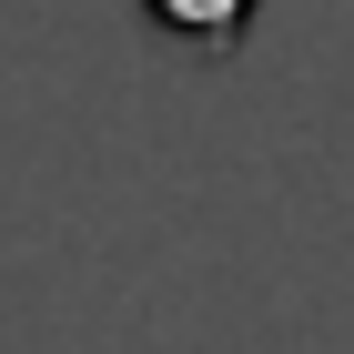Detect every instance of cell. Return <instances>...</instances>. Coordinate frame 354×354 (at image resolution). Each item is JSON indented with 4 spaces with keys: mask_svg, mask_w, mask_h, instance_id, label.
I'll return each mask as SVG.
<instances>
[{
    "mask_svg": "<svg viewBox=\"0 0 354 354\" xmlns=\"http://www.w3.org/2000/svg\"><path fill=\"white\" fill-rule=\"evenodd\" d=\"M142 10L183 51H243V30H253V0H142Z\"/></svg>",
    "mask_w": 354,
    "mask_h": 354,
    "instance_id": "1",
    "label": "cell"
}]
</instances>
